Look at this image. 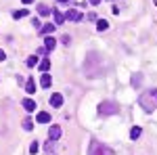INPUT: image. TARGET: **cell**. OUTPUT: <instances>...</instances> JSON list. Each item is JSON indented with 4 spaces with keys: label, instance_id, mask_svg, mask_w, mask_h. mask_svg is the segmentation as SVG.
<instances>
[{
    "label": "cell",
    "instance_id": "cell-7",
    "mask_svg": "<svg viewBox=\"0 0 157 155\" xmlns=\"http://www.w3.org/2000/svg\"><path fill=\"white\" fill-rule=\"evenodd\" d=\"M36 122L38 124H48L50 122V113H46V111H40L36 115Z\"/></svg>",
    "mask_w": 157,
    "mask_h": 155
},
{
    "label": "cell",
    "instance_id": "cell-24",
    "mask_svg": "<svg viewBox=\"0 0 157 155\" xmlns=\"http://www.w3.org/2000/svg\"><path fill=\"white\" fill-rule=\"evenodd\" d=\"M46 151H48V153H52V151H55V143H52V141H48V143H46Z\"/></svg>",
    "mask_w": 157,
    "mask_h": 155
},
{
    "label": "cell",
    "instance_id": "cell-8",
    "mask_svg": "<svg viewBox=\"0 0 157 155\" xmlns=\"http://www.w3.org/2000/svg\"><path fill=\"white\" fill-rule=\"evenodd\" d=\"M50 105L52 107H61L63 105V95H52L50 96Z\"/></svg>",
    "mask_w": 157,
    "mask_h": 155
},
{
    "label": "cell",
    "instance_id": "cell-20",
    "mask_svg": "<svg viewBox=\"0 0 157 155\" xmlns=\"http://www.w3.org/2000/svg\"><path fill=\"white\" fill-rule=\"evenodd\" d=\"M38 149H40V143H38V141H34V143L29 145V153H32V155H36Z\"/></svg>",
    "mask_w": 157,
    "mask_h": 155
},
{
    "label": "cell",
    "instance_id": "cell-10",
    "mask_svg": "<svg viewBox=\"0 0 157 155\" xmlns=\"http://www.w3.org/2000/svg\"><path fill=\"white\" fill-rule=\"evenodd\" d=\"M55 29H57V27H55V23H46V25H42V27H40V34H46V36H48V34H52V32H55Z\"/></svg>",
    "mask_w": 157,
    "mask_h": 155
},
{
    "label": "cell",
    "instance_id": "cell-2",
    "mask_svg": "<svg viewBox=\"0 0 157 155\" xmlns=\"http://www.w3.org/2000/svg\"><path fill=\"white\" fill-rule=\"evenodd\" d=\"M97 65H103V67H107L105 63H103V57L98 55V52H90L88 55V59H86V73L90 76V78H97Z\"/></svg>",
    "mask_w": 157,
    "mask_h": 155
},
{
    "label": "cell",
    "instance_id": "cell-27",
    "mask_svg": "<svg viewBox=\"0 0 157 155\" xmlns=\"http://www.w3.org/2000/svg\"><path fill=\"white\" fill-rule=\"evenodd\" d=\"M88 2H90L92 6H97V4H101V0H88Z\"/></svg>",
    "mask_w": 157,
    "mask_h": 155
},
{
    "label": "cell",
    "instance_id": "cell-25",
    "mask_svg": "<svg viewBox=\"0 0 157 155\" xmlns=\"http://www.w3.org/2000/svg\"><path fill=\"white\" fill-rule=\"evenodd\" d=\"M88 21H98V19H97V13H88Z\"/></svg>",
    "mask_w": 157,
    "mask_h": 155
},
{
    "label": "cell",
    "instance_id": "cell-1",
    "mask_svg": "<svg viewBox=\"0 0 157 155\" xmlns=\"http://www.w3.org/2000/svg\"><path fill=\"white\" fill-rule=\"evenodd\" d=\"M138 105H140L143 111L153 113V111L157 109V88H151V90L143 92V95L138 96Z\"/></svg>",
    "mask_w": 157,
    "mask_h": 155
},
{
    "label": "cell",
    "instance_id": "cell-15",
    "mask_svg": "<svg viewBox=\"0 0 157 155\" xmlns=\"http://www.w3.org/2000/svg\"><path fill=\"white\" fill-rule=\"evenodd\" d=\"M52 17H55V23H57V25H61L63 21H65V15L59 13V11H52Z\"/></svg>",
    "mask_w": 157,
    "mask_h": 155
},
{
    "label": "cell",
    "instance_id": "cell-13",
    "mask_svg": "<svg viewBox=\"0 0 157 155\" xmlns=\"http://www.w3.org/2000/svg\"><path fill=\"white\" fill-rule=\"evenodd\" d=\"M25 92H27V95H34V92H36V84H34V80H27V82H25Z\"/></svg>",
    "mask_w": 157,
    "mask_h": 155
},
{
    "label": "cell",
    "instance_id": "cell-14",
    "mask_svg": "<svg viewBox=\"0 0 157 155\" xmlns=\"http://www.w3.org/2000/svg\"><path fill=\"white\" fill-rule=\"evenodd\" d=\"M140 84H143V73H134V76H132V86H134V88H138Z\"/></svg>",
    "mask_w": 157,
    "mask_h": 155
},
{
    "label": "cell",
    "instance_id": "cell-4",
    "mask_svg": "<svg viewBox=\"0 0 157 155\" xmlns=\"http://www.w3.org/2000/svg\"><path fill=\"white\" fill-rule=\"evenodd\" d=\"M120 109L117 105L113 103V101H103L101 105H98V115H115Z\"/></svg>",
    "mask_w": 157,
    "mask_h": 155
},
{
    "label": "cell",
    "instance_id": "cell-19",
    "mask_svg": "<svg viewBox=\"0 0 157 155\" xmlns=\"http://www.w3.org/2000/svg\"><path fill=\"white\" fill-rule=\"evenodd\" d=\"M38 13H40V17H46L50 13V9L46 6V4H38Z\"/></svg>",
    "mask_w": 157,
    "mask_h": 155
},
{
    "label": "cell",
    "instance_id": "cell-17",
    "mask_svg": "<svg viewBox=\"0 0 157 155\" xmlns=\"http://www.w3.org/2000/svg\"><path fill=\"white\" fill-rule=\"evenodd\" d=\"M97 29H98V32H105V29H109V21H105V19H98V21H97Z\"/></svg>",
    "mask_w": 157,
    "mask_h": 155
},
{
    "label": "cell",
    "instance_id": "cell-5",
    "mask_svg": "<svg viewBox=\"0 0 157 155\" xmlns=\"http://www.w3.org/2000/svg\"><path fill=\"white\" fill-rule=\"evenodd\" d=\"M61 134H63V130H61L59 126H52V128L48 130V138L55 143V141H59V138H61Z\"/></svg>",
    "mask_w": 157,
    "mask_h": 155
},
{
    "label": "cell",
    "instance_id": "cell-21",
    "mask_svg": "<svg viewBox=\"0 0 157 155\" xmlns=\"http://www.w3.org/2000/svg\"><path fill=\"white\" fill-rule=\"evenodd\" d=\"M34 65H38V57L36 55H32V57L27 59V67H34Z\"/></svg>",
    "mask_w": 157,
    "mask_h": 155
},
{
    "label": "cell",
    "instance_id": "cell-29",
    "mask_svg": "<svg viewBox=\"0 0 157 155\" xmlns=\"http://www.w3.org/2000/svg\"><path fill=\"white\" fill-rule=\"evenodd\" d=\"M59 2H69V0H59Z\"/></svg>",
    "mask_w": 157,
    "mask_h": 155
},
{
    "label": "cell",
    "instance_id": "cell-12",
    "mask_svg": "<svg viewBox=\"0 0 157 155\" xmlns=\"http://www.w3.org/2000/svg\"><path fill=\"white\" fill-rule=\"evenodd\" d=\"M23 109L25 111H34V109H36V103H34L32 99H23Z\"/></svg>",
    "mask_w": 157,
    "mask_h": 155
},
{
    "label": "cell",
    "instance_id": "cell-22",
    "mask_svg": "<svg viewBox=\"0 0 157 155\" xmlns=\"http://www.w3.org/2000/svg\"><path fill=\"white\" fill-rule=\"evenodd\" d=\"M32 126H34V124H32V119H25V122H23V130H27V132H29V130H34Z\"/></svg>",
    "mask_w": 157,
    "mask_h": 155
},
{
    "label": "cell",
    "instance_id": "cell-11",
    "mask_svg": "<svg viewBox=\"0 0 157 155\" xmlns=\"http://www.w3.org/2000/svg\"><path fill=\"white\" fill-rule=\"evenodd\" d=\"M50 84H52L50 76H48V73H42V78H40V86H42V88H48Z\"/></svg>",
    "mask_w": 157,
    "mask_h": 155
},
{
    "label": "cell",
    "instance_id": "cell-23",
    "mask_svg": "<svg viewBox=\"0 0 157 155\" xmlns=\"http://www.w3.org/2000/svg\"><path fill=\"white\" fill-rule=\"evenodd\" d=\"M25 15H27V11H15V13H13L15 19H21V17H25Z\"/></svg>",
    "mask_w": 157,
    "mask_h": 155
},
{
    "label": "cell",
    "instance_id": "cell-28",
    "mask_svg": "<svg viewBox=\"0 0 157 155\" xmlns=\"http://www.w3.org/2000/svg\"><path fill=\"white\" fill-rule=\"evenodd\" d=\"M32 2H34V0H23V4H32Z\"/></svg>",
    "mask_w": 157,
    "mask_h": 155
},
{
    "label": "cell",
    "instance_id": "cell-16",
    "mask_svg": "<svg viewBox=\"0 0 157 155\" xmlns=\"http://www.w3.org/2000/svg\"><path fill=\"white\" fill-rule=\"evenodd\" d=\"M140 134H143V130H140L138 126H134L132 130H130V138H132V141H136V138H140Z\"/></svg>",
    "mask_w": 157,
    "mask_h": 155
},
{
    "label": "cell",
    "instance_id": "cell-3",
    "mask_svg": "<svg viewBox=\"0 0 157 155\" xmlns=\"http://www.w3.org/2000/svg\"><path fill=\"white\" fill-rule=\"evenodd\" d=\"M88 155H113V151L105 145H101L98 141H92L88 147Z\"/></svg>",
    "mask_w": 157,
    "mask_h": 155
},
{
    "label": "cell",
    "instance_id": "cell-26",
    "mask_svg": "<svg viewBox=\"0 0 157 155\" xmlns=\"http://www.w3.org/2000/svg\"><path fill=\"white\" fill-rule=\"evenodd\" d=\"M4 59H6V52H4V50L0 48V61H4Z\"/></svg>",
    "mask_w": 157,
    "mask_h": 155
},
{
    "label": "cell",
    "instance_id": "cell-6",
    "mask_svg": "<svg viewBox=\"0 0 157 155\" xmlns=\"http://www.w3.org/2000/svg\"><path fill=\"white\" fill-rule=\"evenodd\" d=\"M65 19H67V21H80V19H82V13L75 11V9H71V11L65 13Z\"/></svg>",
    "mask_w": 157,
    "mask_h": 155
},
{
    "label": "cell",
    "instance_id": "cell-9",
    "mask_svg": "<svg viewBox=\"0 0 157 155\" xmlns=\"http://www.w3.org/2000/svg\"><path fill=\"white\" fill-rule=\"evenodd\" d=\"M55 46H57V40H55V38H50V36L44 38V48H46V50H52Z\"/></svg>",
    "mask_w": 157,
    "mask_h": 155
},
{
    "label": "cell",
    "instance_id": "cell-18",
    "mask_svg": "<svg viewBox=\"0 0 157 155\" xmlns=\"http://www.w3.org/2000/svg\"><path fill=\"white\" fill-rule=\"evenodd\" d=\"M48 69H50V61L48 59L40 61V72H42V73H48Z\"/></svg>",
    "mask_w": 157,
    "mask_h": 155
}]
</instances>
